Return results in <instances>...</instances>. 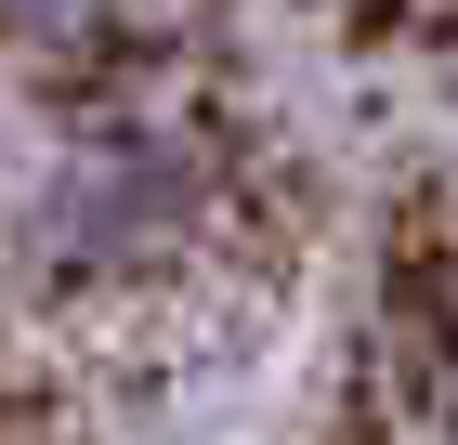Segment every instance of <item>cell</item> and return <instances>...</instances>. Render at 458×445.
<instances>
[{
	"instance_id": "6da1fadb",
	"label": "cell",
	"mask_w": 458,
	"mask_h": 445,
	"mask_svg": "<svg viewBox=\"0 0 458 445\" xmlns=\"http://www.w3.org/2000/svg\"><path fill=\"white\" fill-rule=\"evenodd\" d=\"M183 223H197V171H183L171 132H79L66 158H53V184H39V210H27V236L53 249V262H79V275L144 262V249H171Z\"/></svg>"
},
{
	"instance_id": "7a4b0ae2",
	"label": "cell",
	"mask_w": 458,
	"mask_h": 445,
	"mask_svg": "<svg viewBox=\"0 0 458 445\" xmlns=\"http://www.w3.org/2000/svg\"><path fill=\"white\" fill-rule=\"evenodd\" d=\"M106 0H0V39H79Z\"/></svg>"
}]
</instances>
